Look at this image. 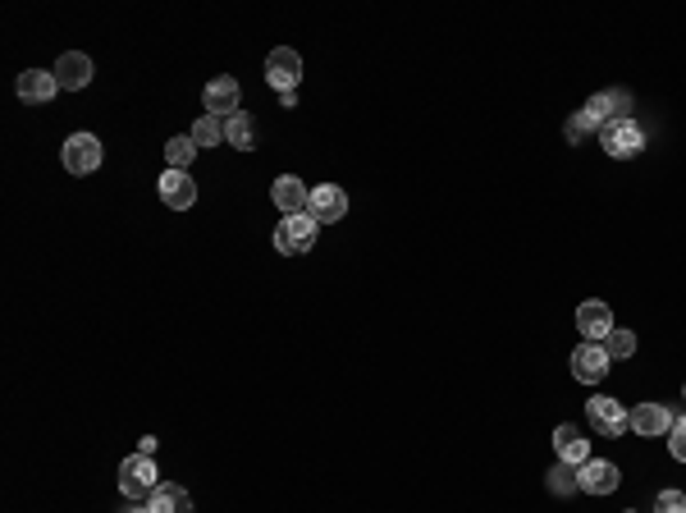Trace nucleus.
I'll use <instances>...</instances> for the list:
<instances>
[{"instance_id":"f257e3e1","label":"nucleus","mask_w":686,"mask_h":513,"mask_svg":"<svg viewBox=\"0 0 686 513\" xmlns=\"http://www.w3.org/2000/svg\"><path fill=\"white\" fill-rule=\"evenodd\" d=\"M600 142L613 161H632V156H641V147H645V129L636 120H627V115H618V120H609L600 129Z\"/></svg>"},{"instance_id":"f03ea898","label":"nucleus","mask_w":686,"mask_h":513,"mask_svg":"<svg viewBox=\"0 0 686 513\" xmlns=\"http://www.w3.org/2000/svg\"><path fill=\"white\" fill-rule=\"evenodd\" d=\"M586 422L595 436H622V431H632V413L618 404V399H609V394H595L586 404Z\"/></svg>"},{"instance_id":"7ed1b4c3","label":"nucleus","mask_w":686,"mask_h":513,"mask_svg":"<svg viewBox=\"0 0 686 513\" xmlns=\"http://www.w3.org/2000/svg\"><path fill=\"white\" fill-rule=\"evenodd\" d=\"M156 486H161V472H156V463H151V459L133 454V459L119 463V491L129 495V500H142V495H156Z\"/></svg>"},{"instance_id":"20e7f679","label":"nucleus","mask_w":686,"mask_h":513,"mask_svg":"<svg viewBox=\"0 0 686 513\" xmlns=\"http://www.w3.org/2000/svg\"><path fill=\"white\" fill-rule=\"evenodd\" d=\"M311 243H316V220L302 211V216H284L275 230V248L284 252V257H302V252H311Z\"/></svg>"},{"instance_id":"39448f33","label":"nucleus","mask_w":686,"mask_h":513,"mask_svg":"<svg viewBox=\"0 0 686 513\" xmlns=\"http://www.w3.org/2000/svg\"><path fill=\"white\" fill-rule=\"evenodd\" d=\"M101 156H106L101 138H92V133H74V138L65 142V152H60V161H65L69 175H92V170H101Z\"/></svg>"},{"instance_id":"423d86ee","label":"nucleus","mask_w":686,"mask_h":513,"mask_svg":"<svg viewBox=\"0 0 686 513\" xmlns=\"http://www.w3.org/2000/svg\"><path fill=\"white\" fill-rule=\"evenodd\" d=\"M266 78L275 92H298L302 83V55L289 51V46H275V51L266 55Z\"/></svg>"},{"instance_id":"0eeeda50","label":"nucleus","mask_w":686,"mask_h":513,"mask_svg":"<svg viewBox=\"0 0 686 513\" xmlns=\"http://www.w3.org/2000/svg\"><path fill=\"white\" fill-rule=\"evenodd\" d=\"M202 106H206V115H215V120H234L238 110H243V88H238V78H215V83H206Z\"/></svg>"},{"instance_id":"6e6552de","label":"nucleus","mask_w":686,"mask_h":513,"mask_svg":"<svg viewBox=\"0 0 686 513\" xmlns=\"http://www.w3.org/2000/svg\"><path fill=\"white\" fill-rule=\"evenodd\" d=\"M307 216L316 220V225H339V220L348 216V193H343L339 184H321V188H311Z\"/></svg>"},{"instance_id":"1a4fd4ad","label":"nucleus","mask_w":686,"mask_h":513,"mask_svg":"<svg viewBox=\"0 0 686 513\" xmlns=\"http://www.w3.org/2000/svg\"><path fill=\"white\" fill-rule=\"evenodd\" d=\"M613 358L604 353V344H577V353H572V376H577L581 385H600L604 376H609Z\"/></svg>"},{"instance_id":"9d476101","label":"nucleus","mask_w":686,"mask_h":513,"mask_svg":"<svg viewBox=\"0 0 686 513\" xmlns=\"http://www.w3.org/2000/svg\"><path fill=\"white\" fill-rule=\"evenodd\" d=\"M577 330L590 339V344H604L613 330V312L609 303H600V298H586V303L577 307Z\"/></svg>"},{"instance_id":"9b49d317","label":"nucleus","mask_w":686,"mask_h":513,"mask_svg":"<svg viewBox=\"0 0 686 513\" xmlns=\"http://www.w3.org/2000/svg\"><path fill=\"white\" fill-rule=\"evenodd\" d=\"M618 481H622V472L613 468V463H604V459H590V463H581L577 468V486L586 495H613L618 491Z\"/></svg>"},{"instance_id":"f8f14e48","label":"nucleus","mask_w":686,"mask_h":513,"mask_svg":"<svg viewBox=\"0 0 686 513\" xmlns=\"http://www.w3.org/2000/svg\"><path fill=\"white\" fill-rule=\"evenodd\" d=\"M270 202H275L284 216H302L311 202V188H302V179H293V175H279L275 184H270Z\"/></svg>"},{"instance_id":"ddd939ff","label":"nucleus","mask_w":686,"mask_h":513,"mask_svg":"<svg viewBox=\"0 0 686 513\" xmlns=\"http://www.w3.org/2000/svg\"><path fill=\"white\" fill-rule=\"evenodd\" d=\"M51 74H55V83H60V88L78 92V88H87V83H92V60H87L83 51H65L60 60H55Z\"/></svg>"},{"instance_id":"4468645a","label":"nucleus","mask_w":686,"mask_h":513,"mask_svg":"<svg viewBox=\"0 0 686 513\" xmlns=\"http://www.w3.org/2000/svg\"><path fill=\"white\" fill-rule=\"evenodd\" d=\"M161 202L174 211H188L197 202V184L188 179V170H165L161 175Z\"/></svg>"},{"instance_id":"2eb2a0df","label":"nucleus","mask_w":686,"mask_h":513,"mask_svg":"<svg viewBox=\"0 0 686 513\" xmlns=\"http://www.w3.org/2000/svg\"><path fill=\"white\" fill-rule=\"evenodd\" d=\"M554 449H558V459L568 463V468H581V463H590V440L581 436L572 422H563L554 431Z\"/></svg>"},{"instance_id":"dca6fc26","label":"nucleus","mask_w":686,"mask_h":513,"mask_svg":"<svg viewBox=\"0 0 686 513\" xmlns=\"http://www.w3.org/2000/svg\"><path fill=\"white\" fill-rule=\"evenodd\" d=\"M673 422H677V417L668 413L664 404H641L632 413V431H636V436H668V431H673Z\"/></svg>"},{"instance_id":"f3484780","label":"nucleus","mask_w":686,"mask_h":513,"mask_svg":"<svg viewBox=\"0 0 686 513\" xmlns=\"http://www.w3.org/2000/svg\"><path fill=\"white\" fill-rule=\"evenodd\" d=\"M55 92H60V83H55V74H46V69L19 74V97L28 101V106H42V101H51Z\"/></svg>"},{"instance_id":"a211bd4d","label":"nucleus","mask_w":686,"mask_h":513,"mask_svg":"<svg viewBox=\"0 0 686 513\" xmlns=\"http://www.w3.org/2000/svg\"><path fill=\"white\" fill-rule=\"evenodd\" d=\"M147 509L151 513H193V495L183 491V486H156Z\"/></svg>"},{"instance_id":"6ab92c4d","label":"nucleus","mask_w":686,"mask_h":513,"mask_svg":"<svg viewBox=\"0 0 686 513\" xmlns=\"http://www.w3.org/2000/svg\"><path fill=\"white\" fill-rule=\"evenodd\" d=\"M225 138L234 142L238 152H252V138H257V124H252V115H247V110H238L234 120H225Z\"/></svg>"},{"instance_id":"aec40b11","label":"nucleus","mask_w":686,"mask_h":513,"mask_svg":"<svg viewBox=\"0 0 686 513\" xmlns=\"http://www.w3.org/2000/svg\"><path fill=\"white\" fill-rule=\"evenodd\" d=\"M581 120H586L590 129H604L609 120H618V115H613V97H609V92H600V97H590V101H586V110H581Z\"/></svg>"},{"instance_id":"412c9836","label":"nucleus","mask_w":686,"mask_h":513,"mask_svg":"<svg viewBox=\"0 0 686 513\" xmlns=\"http://www.w3.org/2000/svg\"><path fill=\"white\" fill-rule=\"evenodd\" d=\"M188 138L197 142V152H202V147H215V142L225 138V124L215 120V115H202V120L193 124V133H188Z\"/></svg>"},{"instance_id":"4be33fe9","label":"nucleus","mask_w":686,"mask_h":513,"mask_svg":"<svg viewBox=\"0 0 686 513\" xmlns=\"http://www.w3.org/2000/svg\"><path fill=\"white\" fill-rule=\"evenodd\" d=\"M604 353H609L613 362H618V358H632V353H636V335H632V330H622V326H613L609 339H604Z\"/></svg>"},{"instance_id":"5701e85b","label":"nucleus","mask_w":686,"mask_h":513,"mask_svg":"<svg viewBox=\"0 0 686 513\" xmlns=\"http://www.w3.org/2000/svg\"><path fill=\"white\" fill-rule=\"evenodd\" d=\"M193 156H197V142L193 138H170V142H165V161H170V170H183Z\"/></svg>"},{"instance_id":"b1692460","label":"nucleus","mask_w":686,"mask_h":513,"mask_svg":"<svg viewBox=\"0 0 686 513\" xmlns=\"http://www.w3.org/2000/svg\"><path fill=\"white\" fill-rule=\"evenodd\" d=\"M668 449H673V459L686 463V413L673 422V431H668Z\"/></svg>"},{"instance_id":"393cba45","label":"nucleus","mask_w":686,"mask_h":513,"mask_svg":"<svg viewBox=\"0 0 686 513\" xmlns=\"http://www.w3.org/2000/svg\"><path fill=\"white\" fill-rule=\"evenodd\" d=\"M654 513H686V495L682 491H659V500H654Z\"/></svg>"},{"instance_id":"a878e982","label":"nucleus","mask_w":686,"mask_h":513,"mask_svg":"<svg viewBox=\"0 0 686 513\" xmlns=\"http://www.w3.org/2000/svg\"><path fill=\"white\" fill-rule=\"evenodd\" d=\"M586 133H590V124L581 120V115H572V120H568V142H581Z\"/></svg>"},{"instance_id":"bb28decb","label":"nucleus","mask_w":686,"mask_h":513,"mask_svg":"<svg viewBox=\"0 0 686 513\" xmlns=\"http://www.w3.org/2000/svg\"><path fill=\"white\" fill-rule=\"evenodd\" d=\"M138 454H142V459H151V454H156V436H147V440H138Z\"/></svg>"},{"instance_id":"cd10ccee","label":"nucleus","mask_w":686,"mask_h":513,"mask_svg":"<svg viewBox=\"0 0 686 513\" xmlns=\"http://www.w3.org/2000/svg\"><path fill=\"white\" fill-rule=\"evenodd\" d=\"M129 513H151V509H147V504H133V509H129Z\"/></svg>"},{"instance_id":"c85d7f7f","label":"nucleus","mask_w":686,"mask_h":513,"mask_svg":"<svg viewBox=\"0 0 686 513\" xmlns=\"http://www.w3.org/2000/svg\"><path fill=\"white\" fill-rule=\"evenodd\" d=\"M627 513H636V509H627Z\"/></svg>"},{"instance_id":"c756f323","label":"nucleus","mask_w":686,"mask_h":513,"mask_svg":"<svg viewBox=\"0 0 686 513\" xmlns=\"http://www.w3.org/2000/svg\"><path fill=\"white\" fill-rule=\"evenodd\" d=\"M682 399H686V390H682Z\"/></svg>"}]
</instances>
